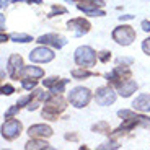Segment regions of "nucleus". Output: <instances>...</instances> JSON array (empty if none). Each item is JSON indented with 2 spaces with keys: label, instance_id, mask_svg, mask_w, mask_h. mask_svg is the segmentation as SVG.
<instances>
[{
  "label": "nucleus",
  "instance_id": "obj_10",
  "mask_svg": "<svg viewBox=\"0 0 150 150\" xmlns=\"http://www.w3.org/2000/svg\"><path fill=\"white\" fill-rule=\"evenodd\" d=\"M23 59L21 56L18 54H11L8 57V62H7V69H8V74H10L11 79H18L21 77V70H23Z\"/></svg>",
  "mask_w": 150,
  "mask_h": 150
},
{
  "label": "nucleus",
  "instance_id": "obj_17",
  "mask_svg": "<svg viewBox=\"0 0 150 150\" xmlns=\"http://www.w3.org/2000/svg\"><path fill=\"white\" fill-rule=\"evenodd\" d=\"M21 77L23 79H30V80H38V79H41V77H44V70L39 67H34V65L23 67Z\"/></svg>",
  "mask_w": 150,
  "mask_h": 150
},
{
  "label": "nucleus",
  "instance_id": "obj_24",
  "mask_svg": "<svg viewBox=\"0 0 150 150\" xmlns=\"http://www.w3.org/2000/svg\"><path fill=\"white\" fill-rule=\"evenodd\" d=\"M23 88H26V90H31V88H34L36 86V80H31L30 82V79H23Z\"/></svg>",
  "mask_w": 150,
  "mask_h": 150
},
{
  "label": "nucleus",
  "instance_id": "obj_21",
  "mask_svg": "<svg viewBox=\"0 0 150 150\" xmlns=\"http://www.w3.org/2000/svg\"><path fill=\"white\" fill-rule=\"evenodd\" d=\"M91 129H93L95 132H100V134H111L109 124H108V122H105V121H101V122H96Z\"/></svg>",
  "mask_w": 150,
  "mask_h": 150
},
{
  "label": "nucleus",
  "instance_id": "obj_27",
  "mask_svg": "<svg viewBox=\"0 0 150 150\" xmlns=\"http://www.w3.org/2000/svg\"><path fill=\"white\" fill-rule=\"evenodd\" d=\"M56 13H67V10H65L64 7H57V5H54L52 11H51V15H49V16H54Z\"/></svg>",
  "mask_w": 150,
  "mask_h": 150
},
{
  "label": "nucleus",
  "instance_id": "obj_15",
  "mask_svg": "<svg viewBox=\"0 0 150 150\" xmlns=\"http://www.w3.org/2000/svg\"><path fill=\"white\" fill-rule=\"evenodd\" d=\"M116 86H117V93H119L121 96H124V98L131 96V95L137 90V83H135L134 80H131V79H127V80H124V82L117 83Z\"/></svg>",
  "mask_w": 150,
  "mask_h": 150
},
{
  "label": "nucleus",
  "instance_id": "obj_7",
  "mask_svg": "<svg viewBox=\"0 0 150 150\" xmlns=\"http://www.w3.org/2000/svg\"><path fill=\"white\" fill-rule=\"evenodd\" d=\"M21 129H23V126L18 119H8V121H5L4 126H2V135H4L7 140H13L20 135Z\"/></svg>",
  "mask_w": 150,
  "mask_h": 150
},
{
  "label": "nucleus",
  "instance_id": "obj_23",
  "mask_svg": "<svg viewBox=\"0 0 150 150\" xmlns=\"http://www.w3.org/2000/svg\"><path fill=\"white\" fill-rule=\"evenodd\" d=\"M82 5H88V7H103L105 2L103 0H82Z\"/></svg>",
  "mask_w": 150,
  "mask_h": 150
},
{
  "label": "nucleus",
  "instance_id": "obj_1",
  "mask_svg": "<svg viewBox=\"0 0 150 150\" xmlns=\"http://www.w3.org/2000/svg\"><path fill=\"white\" fill-rule=\"evenodd\" d=\"M117 114H119V117L124 119V124L116 131V134H122V132L131 131V129L137 127V126L150 129V119L145 116H142V114H135L134 111H129V109H121Z\"/></svg>",
  "mask_w": 150,
  "mask_h": 150
},
{
  "label": "nucleus",
  "instance_id": "obj_28",
  "mask_svg": "<svg viewBox=\"0 0 150 150\" xmlns=\"http://www.w3.org/2000/svg\"><path fill=\"white\" fill-rule=\"evenodd\" d=\"M13 91H15V88H13L11 85H4L2 86V93L4 95H11Z\"/></svg>",
  "mask_w": 150,
  "mask_h": 150
},
{
  "label": "nucleus",
  "instance_id": "obj_35",
  "mask_svg": "<svg viewBox=\"0 0 150 150\" xmlns=\"http://www.w3.org/2000/svg\"><path fill=\"white\" fill-rule=\"evenodd\" d=\"M5 5H8V0H2V7H5Z\"/></svg>",
  "mask_w": 150,
  "mask_h": 150
},
{
  "label": "nucleus",
  "instance_id": "obj_34",
  "mask_svg": "<svg viewBox=\"0 0 150 150\" xmlns=\"http://www.w3.org/2000/svg\"><path fill=\"white\" fill-rule=\"evenodd\" d=\"M132 18H134L132 15H122L121 16V21H122V20H132Z\"/></svg>",
  "mask_w": 150,
  "mask_h": 150
},
{
  "label": "nucleus",
  "instance_id": "obj_33",
  "mask_svg": "<svg viewBox=\"0 0 150 150\" xmlns=\"http://www.w3.org/2000/svg\"><path fill=\"white\" fill-rule=\"evenodd\" d=\"M142 30L144 31H150V21H142Z\"/></svg>",
  "mask_w": 150,
  "mask_h": 150
},
{
  "label": "nucleus",
  "instance_id": "obj_13",
  "mask_svg": "<svg viewBox=\"0 0 150 150\" xmlns=\"http://www.w3.org/2000/svg\"><path fill=\"white\" fill-rule=\"evenodd\" d=\"M67 25H69V30L75 31V34H77V36L86 34L88 31H90V28H91L90 23L86 21V20H83V18H74V20H70Z\"/></svg>",
  "mask_w": 150,
  "mask_h": 150
},
{
  "label": "nucleus",
  "instance_id": "obj_9",
  "mask_svg": "<svg viewBox=\"0 0 150 150\" xmlns=\"http://www.w3.org/2000/svg\"><path fill=\"white\" fill-rule=\"evenodd\" d=\"M54 56H56V54H54L49 47H46V46L42 44V46H39V47H36L34 51L30 52V60H33V62H51V60L54 59Z\"/></svg>",
  "mask_w": 150,
  "mask_h": 150
},
{
  "label": "nucleus",
  "instance_id": "obj_8",
  "mask_svg": "<svg viewBox=\"0 0 150 150\" xmlns=\"http://www.w3.org/2000/svg\"><path fill=\"white\" fill-rule=\"evenodd\" d=\"M106 79H108L109 83H114V85H117V83L124 82V80L131 79V70H129L126 65H122V67H114L109 74H106Z\"/></svg>",
  "mask_w": 150,
  "mask_h": 150
},
{
  "label": "nucleus",
  "instance_id": "obj_32",
  "mask_svg": "<svg viewBox=\"0 0 150 150\" xmlns=\"http://www.w3.org/2000/svg\"><path fill=\"white\" fill-rule=\"evenodd\" d=\"M65 139H67V140H79V135H75V134H65Z\"/></svg>",
  "mask_w": 150,
  "mask_h": 150
},
{
  "label": "nucleus",
  "instance_id": "obj_5",
  "mask_svg": "<svg viewBox=\"0 0 150 150\" xmlns=\"http://www.w3.org/2000/svg\"><path fill=\"white\" fill-rule=\"evenodd\" d=\"M112 39L121 46H129L132 44V41H135V31L132 30V26L129 25H122V26H117L116 30L112 31Z\"/></svg>",
  "mask_w": 150,
  "mask_h": 150
},
{
  "label": "nucleus",
  "instance_id": "obj_3",
  "mask_svg": "<svg viewBox=\"0 0 150 150\" xmlns=\"http://www.w3.org/2000/svg\"><path fill=\"white\" fill-rule=\"evenodd\" d=\"M98 54L95 52L90 46H80L77 51H75V62L80 67H93L96 64Z\"/></svg>",
  "mask_w": 150,
  "mask_h": 150
},
{
  "label": "nucleus",
  "instance_id": "obj_16",
  "mask_svg": "<svg viewBox=\"0 0 150 150\" xmlns=\"http://www.w3.org/2000/svg\"><path fill=\"white\" fill-rule=\"evenodd\" d=\"M132 108L140 112H149L150 111V95H139L132 101Z\"/></svg>",
  "mask_w": 150,
  "mask_h": 150
},
{
  "label": "nucleus",
  "instance_id": "obj_11",
  "mask_svg": "<svg viewBox=\"0 0 150 150\" xmlns=\"http://www.w3.org/2000/svg\"><path fill=\"white\" fill-rule=\"evenodd\" d=\"M44 86L46 88H49V91L54 95H59L62 93V91L65 90V86H67L69 80H64V79H57V77H51V79L44 80Z\"/></svg>",
  "mask_w": 150,
  "mask_h": 150
},
{
  "label": "nucleus",
  "instance_id": "obj_30",
  "mask_svg": "<svg viewBox=\"0 0 150 150\" xmlns=\"http://www.w3.org/2000/svg\"><path fill=\"white\" fill-rule=\"evenodd\" d=\"M117 144L116 142H108V144H103V145H100L98 149H117Z\"/></svg>",
  "mask_w": 150,
  "mask_h": 150
},
{
  "label": "nucleus",
  "instance_id": "obj_22",
  "mask_svg": "<svg viewBox=\"0 0 150 150\" xmlns=\"http://www.w3.org/2000/svg\"><path fill=\"white\" fill-rule=\"evenodd\" d=\"M10 38L16 42H31L33 41V38H31L30 34H23V33H13Z\"/></svg>",
  "mask_w": 150,
  "mask_h": 150
},
{
  "label": "nucleus",
  "instance_id": "obj_20",
  "mask_svg": "<svg viewBox=\"0 0 150 150\" xmlns=\"http://www.w3.org/2000/svg\"><path fill=\"white\" fill-rule=\"evenodd\" d=\"M95 72H91V70H85V69H75V70H72V77L74 79H77V80H82V79H88V77H95Z\"/></svg>",
  "mask_w": 150,
  "mask_h": 150
},
{
  "label": "nucleus",
  "instance_id": "obj_2",
  "mask_svg": "<svg viewBox=\"0 0 150 150\" xmlns=\"http://www.w3.org/2000/svg\"><path fill=\"white\" fill-rule=\"evenodd\" d=\"M65 109V101L64 98L59 96V95H52L46 101V106L42 109V117L44 119H49V121H57L59 114Z\"/></svg>",
  "mask_w": 150,
  "mask_h": 150
},
{
  "label": "nucleus",
  "instance_id": "obj_4",
  "mask_svg": "<svg viewBox=\"0 0 150 150\" xmlns=\"http://www.w3.org/2000/svg\"><path fill=\"white\" fill-rule=\"evenodd\" d=\"M67 100L75 108H85L91 100V91L88 88H83V86H77V88L70 90Z\"/></svg>",
  "mask_w": 150,
  "mask_h": 150
},
{
  "label": "nucleus",
  "instance_id": "obj_19",
  "mask_svg": "<svg viewBox=\"0 0 150 150\" xmlns=\"http://www.w3.org/2000/svg\"><path fill=\"white\" fill-rule=\"evenodd\" d=\"M79 10H82L83 13H86V15H90V16H103L105 15V11L100 10V8L88 7V5H82V4H79Z\"/></svg>",
  "mask_w": 150,
  "mask_h": 150
},
{
  "label": "nucleus",
  "instance_id": "obj_6",
  "mask_svg": "<svg viewBox=\"0 0 150 150\" xmlns=\"http://www.w3.org/2000/svg\"><path fill=\"white\" fill-rule=\"evenodd\" d=\"M95 100L100 106H109L116 101V93L112 90L111 86H100L95 93Z\"/></svg>",
  "mask_w": 150,
  "mask_h": 150
},
{
  "label": "nucleus",
  "instance_id": "obj_25",
  "mask_svg": "<svg viewBox=\"0 0 150 150\" xmlns=\"http://www.w3.org/2000/svg\"><path fill=\"white\" fill-rule=\"evenodd\" d=\"M33 96H34V95H28V96H23L21 100H20L18 103H16V105H18L20 108H21V106H25V105H28V103H31V100H33Z\"/></svg>",
  "mask_w": 150,
  "mask_h": 150
},
{
  "label": "nucleus",
  "instance_id": "obj_12",
  "mask_svg": "<svg viewBox=\"0 0 150 150\" xmlns=\"http://www.w3.org/2000/svg\"><path fill=\"white\" fill-rule=\"evenodd\" d=\"M38 42H39V44H44V46L49 44V46L57 47V49H60V47H64V46H65V39H64V38L59 36V34H54V33L39 36V38H38Z\"/></svg>",
  "mask_w": 150,
  "mask_h": 150
},
{
  "label": "nucleus",
  "instance_id": "obj_18",
  "mask_svg": "<svg viewBox=\"0 0 150 150\" xmlns=\"http://www.w3.org/2000/svg\"><path fill=\"white\" fill-rule=\"evenodd\" d=\"M25 149H26V150H41V149H49V144H47V142H44V140H41V139H38V137H33V139H31L30 142H26Z\"/></svg>",
  "mask_w": 150,
  "mask_h": 150
},
{
  "label": "nucleus",
  "instance_id": "obj_31",
  "mask_svg": "<svg viewBox=\"0 0 150 150\" xmlns=\"http://www.w3.org/2000/svg\"><path fill=\"white\" fill-rule=\"evenodd\" d=\"M98 57H100V60H103V62H106V60H108L111 56H109V52H106V51H105V52H101V54H100Z\"/></svg>",
  "mask_w": 150,
  "mask_h": 150
},
{
  "label": "nucleus",
  "instance_id": "obj_26",
  "mask_svg": "<svg viewBox=\"0 0 150 150\" xmlns=\"http://www.w3.org/2000/svg\"><path fill=\"white\" fill-rule=\"evenodd\" d=\"M142 51L147 54V56H150V38L144 39V42H142Z\"/></svg>",
  "mask_w": 150,
  "mask_h": 150
},
{
  "label": "nucleus",
  "instance_id": "obj_29",
  "mask_svg": "<svg viewBox=\"0 0 150 150\" xmlns=\"http://www.w3.org/2000/svg\"><path fill=\"white\" fill-rule=\"evenodd\" d=\"M18 109H20V106H18V105H16V106H13V108H10L7 112H5V117L8 119V117H10V116H13L15 112H18Z\"/></svg>",
  "mask_w": 150,
  "mask_h": 150
},
{
  "label": "nucleus",
  "instance_id": "obj_14",
  "mask_svg": "<svg viewBox=\"0 0 150 150\" xmlns=\"http://www.w3.org/2000/svg\"><path fill=\"white\" fill-rule=\"evenodd\" d=\"M30 137H38V139H44V137H51L52 135V129L46 126V124H34L28 129Z\"/></svg>",
  "mask_w": 150,
  "mask_h": 150
}]
</instances>
